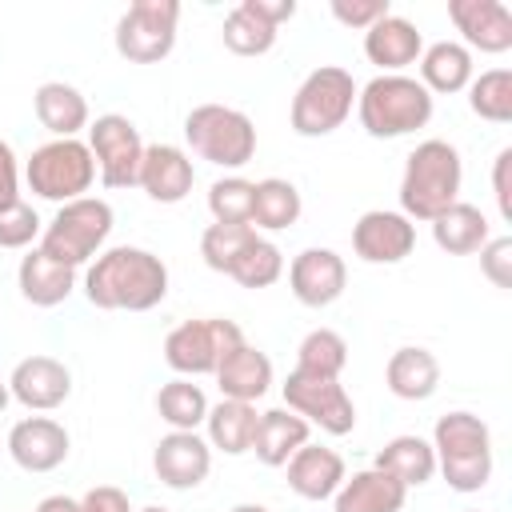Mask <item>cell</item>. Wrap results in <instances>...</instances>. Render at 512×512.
Segmentation results:
<instances>
[{
    "instance_id": "14",
    "label": "cell",
    "mask_w": 512,
    "mask_h": 512,
    "mask_svg": "<svg viewBox=\"0 0 512 512\" xmlns=\"http://www.w3.org/2000/svg\"><path fill=\"white\" fill-rule=\"evenodd\" d=\"M352 248L364 264H400L416 248V224L404 212L372 208L352 224Z\"/></svg>"
},
{
    "instance_id": "46",
    "label": "cell",
    "mask_w": 512,
    "mask_h": 512,
    "mask_svg": "<svg viewBox=\"0 0 512 512\" xmlns=\"http://www.w3.org/2000/svg\"><path fill=\"white\" fill-rule=\"evenodd\" d=\"M264 24H272V28H280V24H288L292 16H296V0H244Z\"/></svg>"
},
{
    "instance_id": "42",
    "label": "cell",
    "mask_w": 512,
    "mask_h": 512,
    "mask_svg": "<svg viewBox=\"0 0 512 512\" xmlns=\"http://www.w3.org/2000/svg\"><path fill=\"white\" fill-rule=\"evenodd\" d=\"M392 8L388 0H332V16L344 24V28H360L368 32L376 20H384Z\"/></svg>"
},
{
    "instance_id": "21",
    "label": "cell",
    "mask_w": 512,
    "mask_h": 512,
    "mask_svg": "<svg viewBox=\"0 0 512 512\" xmlns=\"http://www.w3.org/2000/svg\"><path fill=\"white\" fill-rule=\"evenodd\" d=\"M404 500L408 488L396 476H388L384 468H360L336 488L332 512H400Z\"/></svg>"
},
{
    "instance_id": "39",
    "label": "cell",
    "mask_w": 512,
    "mask_h": 512,
    "mask_svg": "<svg viewBox=\"0 0 512 512\" xmlns=\"http://www.w3.org/2000/svg\"><path fill=\"white\" fill-rule=\"evenodd\" d=\"M252 192L256 184L244 176H224L208 188V212L216 224H252Z\"/></svg>"
},
{
    "instance_id": "12",
    "label": "cell",
    "mask_w": 512,
    "mask_h": 512,
    "mask_svg": "<svg viewBox=\"0 0 512 512\" xmlns=\"http://www.w3.org/2000/svg\"><path fill=\"white\" fill-rule=\"evenodd\" d=\"M284 404L328 436H348L356 428V404L336 376H308L292 368L284 380Z\"/></svg>"
},
{
    "instance_id": "5",
    "label": "cell",
    "mask_w": 512,
    "mask_h": 512,
    "mask_svg": "<svg viewBox=\"0 0 512 512\" xmlns=\"http://www.w3.org/2000/svg\"><path fill=\"white\" fill-rule=\"evenodd\" d=\"M356 80H352V72L348 68H340V64H320V68H312L304 80H300V88H296V96H292V132L296 136H308V140H316V136H332L348 116H352V108H356Z\"/></svg>"
},
{
    "instance_id": "6",
    "label": "cell",
    "mask_w": 512,
    "mask_h": 512,
    "mask_svg": "<svg viewBox=\"0 0 512 512\" xmlns=\"http://www.w3.org/2000/svg\"><path fill=\"white\" fill-rule=\"evenodd\" d=\"M108 236H112V204L100 196H80V200L60 204L52 224L40 232L36 248L44 256H52L56 264L80 268L104 248Z\"/></svg>"
},
{
    "instance_id": "10",
    "label": "cell",
    "mask_w": 512,
    "mask_h": 512,
    "mask_svg": "<svg viewBox=\"0 0 512 512\" xmlns=\"http://www.w3.org/2000/svg\"><path fill=\"white\" fill-rule=\"evenodd\" d=\"M176 20L180 4L176 0H136L128 12L116 20V52L128 64H156L176 48Z\"/></svg>"
},
{
    "instance_id": "20",
    "label": "cell",
    "mask_w": 512,
    "mask_h": 512,
    "mask_svg": "<svg viewBox=\"0 0 512 512\" xmlns=\"http://www.w3.org/2000/svg\"><path fill=\"white\" fill-rule=\"evenodd\" d=\"M288 468V488L300 496V500H332L336 488L344 484L348 468H344V456L336 448H324V444H304L296 448V456L284 464Z\"/></svg>"
},
{
    "instance_id": "7",
    "label": "cell",
    "mask_w": 512,
    "mask_h": 512,
    "mask_svg": "<svg viewBox=\"0 0 512 512\" xmlns=\"http://www.w3.org/2000/svg\"><path fill=\"white\" fill-rule=\"evenodd\" d=\"M192 152L216 168H244L256 156V124L228 104H196L184 116Z\"/></svg>"
},
{
    "instance_id": "22",
    "label": "cell",
    "mask_w": 512,
    "mask_h": 512,
    "mask_svg": "<svg viewBox=\"0 0 512 512\" xmlns=\"http://www.w3.org/2000/svg\"><path fill=\"white\" fill-rule=\"evenodd\" d=\"M420 52H424L420 28H416L412 20H404V16H396V12H388L384 20H376V24L364 32V56H368L376 68H384V72H400V68L416 64Z\"/></svg>"
},
{
    "instance_id": "35",
    "label": "cell",
    "mask_w": 512,
    "mask_h": 512,
    "mask_svg": "<svg viewBox=\"0 0 512 512\" xmlns=\"http://www.w3.org/2000/svg\"><path fill=\"white\" fill-rule=\"evenodd\" d=\"M276 36H280V28L264 24L244 0L224 16V48L236 56H264V52H272Z\"/></svg>"
},
{
    "instance_id": "16",
    "label": "cell",
    "mask_w": 512,
    "mask_h": 512,
    "mask_svg": "<svg viewBox=\"0 0 512 512\" xmlns=\"http://www.w3.org/2000/svg\"><path fill=\"white\" fill-rule=\"evenodd\" d=\"M8 392L28 412H52L72 396V372L56 356H24L8 376Z\"/></svg>"
},
{
    "instance_id": "32",
    "label": "cell",
    "mask_w": 512,
    "mask_h": 512,
    "mask_svg": "<svg viewBox=\"0 0 512 512\" xmlns=\"http://www.w3.org/2000/svg\"><path fill=\"white\" fill-rule=\"evenodd\" d=\"M300 212H304V200L292 180H280V176L256 180V192H252V224L256 228L284 232L300 220Z\"/></svg>"
},
{
    "instance_id": "36",
    "label": "cell",
    "mask_w": 512,
    "mask_h": 512,
    "mask_svg": "<svg viewBox=\"0 0 512 512\" xmlns=\"http://www.w3.org/2000/svg\"><path fill=\"white\" fill-rule=\"evenodd\" d=\"M468 108L488 124H508L512 120V72L508 68H488V72L472 76Z\"/></svg>"
},
{
    "instance_id": "1",
    "label": "cell",
    "mask_w": 512,
    "mask_h": 512,
    "mask_svg": "<svg viewBox=\"0 0 512 512\" xmlns=\"http://www.w3.org/2000/svg\"><path fill=\"white\" fill-rule=\"evenodd\" d=\"M84 296L104 312H148L168 296V264L148 248H108L88 264Z\"/></svg>"
},
{
    "instance_id": "13",
    "label": "cell",
    "mask_w": 512,
    "mask_h": 512,
    "mask_svg": "<svg viewBox=\"0 0 512 512\" xmlns=\"http://www.w3.org/2000/svg\"><path fill=\"white\" fill-rule=\"evenodd\" d=\"M348 264L332 248H304L288 264V288L304 308H328L344 296Z\"/></svg>"
},
{
    "instance_id": "11",
    "label": "cell",
    "mask_w": 512,
    "mask_h": 512,
    "mask_svg": "<svg viewBox=\"0 0 512 512\" xmlns=\"http://www.w3.org/2000/svg\"><path fill=\"white\" fill-rule=\"evenodd\" d=\"M88 148L96 160V176L104 188H136L140 180V160H144V140L136 124L120 112H104L88 124Z\"/></svg>"
},
{
    "instance_id": "47",
    "label": "cell",
    "mask_w": 512,
    "mask_h": 512,
    "mask_svg": "<svg viewBox=\"0 0 512 512\" xmlns=\"http://www.w3.org/2000/svg\"><path fill=\"white\" fill-rule=\"evenodd\" d=\"M36 512H80V500H72V496H64V492H56V496H44V500L36 504Z\"/></svg>"
},
{
    "instance_id": "49",
    "label": "cell",
    "mask_w": 512,
    "mask_h": 512,
    "mask_svg": "<svg viewBox=\"0 0 512 512\" xmlns=\"http://www.w3.org/2000/svg\"><path fill=\"white\" fill-rule=\"evenodd\" d=\"M8 400H12V392H8V384H0V412L8 408Z\"/></svg>"
},
{
    "instance_id": "51",
    "label": "cell",
    "mask_w": 512,
    "mask_h": 512,
    "mask_svg": "<svg viewBox=\"0 0 512 512\" xmlns=\"http://www.w3.org/2000/svg\"><path fill=\"white\" fill-rule=\"evenodd\" d=\"M468 512H476V508H468Z\"/></svg>"
},
{
    "instance_id": "19",
    "label": "cell",
    "mask_w": 512,
    "mask_h": 512,
    "mask_svg": "<svg viewBox=\"0 0 512 512\" xmlns=\"http://www.w3.org/2000/svg\"><path fill=\"white\" fill-rule=\"evenodd\" d=\"M136 184L156 204H180L196 184V168H192L188 152L176 148V144H144V160H140V180Z\"/></svg>"
},
{
    "instance_id": "8",
    "label": "cell",
    "mask_w": 512,
    "mask_h": 512,
    "mask_svg": "<svg viewBox=\"0 0 512 512\" xmlns=\"http://www.w3.org/2000/svg\"><path fill=\"white\" fill-rule=\"evenodd\" d=\"M24 180L40 200H52V204H68V200L88 196V188L96 180V160H92L88 140L76 136V140L40 144L24 164Z\"/></svg>"
},
{
    "instance_id": "15",
    "label": "cell",
    "mask_w": 512,
    "mask_h": 512,
    "mask_svg": "<svg viewBox=\"0 0 512 512\" xmlns=\"http://www.w3.org/2000/svg\"><path fill=\"white\" fill-rule=\"evenodd\" d=\"M72 452V436L52 416H24L8 432V456L24 472H56Z\"/></svg>"
},
{
    "instance_id": "31",
    "label": "cell",
    "mask_w": 512,
    "mask_h": 512,
    "mask_svg": "<svg viewBox=\"0 0 512 512\" xmlns=\"http://www.w3.org/2000/svg\"><path fill=\"white\" fill-rule=\"evenodd\" d=\"M372 468H384L388 476H396L404 488H420L436 476V452H432V440L424 436H392L380 452H376V464Z\"/></svg>"
},
{
    "instance_id": "48",
    "label": "cell",
    "mask_w": 512,
    "mask_h": 512,
    "mask_svg": "<svg viewBox=\"0 0 512 512\" xmlns=\"http://www.w3.org/2000/svg\"><path fill=\"white\" fill-rule=\"evenodd\" d=\"M232 512H268V508H264V504H236Z\"/></svg>"
},
{
    "instance_id": "18",
    "label": "cell",
    "mask_w": 512,
    "mask_h": 512,
    "mask_svg": "<svg viewBox=\"0 0 512 512\" xmlns=\"http://www.w3.org/2000/svg\"><path fill=\"white\" fill-rule=\"evenodd\" d=\"M448 20L464 36V48L488 56L512 48V12L500 0H448Z\"/></svg>"
},
{
    "instance_id": "3",
    "label": "cell",
    "mask_w": 512,
    "mask_h": 512,
    "mask_svg": "<svg viewBox=\"0 0 512 512\" xmlns=\"http://www.w3.org/2000/svg\"><path fill=\"white\" fill-rule=\"evenodd\" d=\"M360 128L376 140H396L432 120V92L404 72H380L356 92Z\"/></svg>"
},
{
    "instance_id": "44",
    "label": "cell",
    "mask_w": 512,
    "mask_h": 512,
    "mask_svg": "<svg viewBox=\"0 0 512 512\" xmlns=\"http://www.w3.org/2000/svg\"><path fill=\"white\" fill-rule=\"evenodd\" d=\"M508 172H512V148H500L496 160H492V196H496V208L504 220H512V184H508Z\"/></svg>"
},
{
    "instance_id": "33",
    "label": "cell",
    "mask_w": 512,
    "mask_h": 512,
    "mask_svg": "<svg viewBox=\"0 0 512 512\" xmlns=\"http://www.w3.org/2000/svg\"><path fill=\"white\" fill-rule=\"evenodd\" d=\"M208 408H212V404H208L204 388L192 384L188 376H176V380H168V384L156 392V412H160V420H164L172 432H196V428L204 424Z\"/></svg>"
},
{
    "instance_id": "40",
    "label": "cell",
    "mask_w": 512,
    "mask_h": 512,
    "mask_svg": "<svg viewBox=\"0 0 512 512\" xmlns=\"http://www.w3.org/2000/svg\"><path fill=\"white\" fill-rule=\"evenodd\" d=\"M40 216L32 204L12 200L8 208H0V248H28L40 236Z\"/></svg>"
},
{
    "instance_id": "26",
    "label": "cell",
    "mask_w": 512,
    "mask_h": 512,
    "mask_svg": "<svg viewBox=\"0 0 512 512\" xmlns=\"http://www.w3.org/2000/svg\"><path fill=\"white\" fill-rule=\"evenodd\" d=\"M308 428L312 424L304 416H296L292 408H268V412H260L256 436H252L256 460L268 464V468H284L296 456V448L308 444Z\"/></svg>"
},
{
    "instance_id": "28",
    "label": "cell",
    "mask_w": 512,
    "mask_h": 512,
    "mask_svg": "<svg viewBox=\"0 0 512 512\" xmlns=\"http://www.w3.org/2000/svg\"><path fill=\"white\" fill-rule=\"evenodd\" d=\"M432 240H436V248H444L448 256H472V252H480V248L492 240V228H488V216H484L476 204L456 200L452 208H444V212L432 220Z\"/></svg>"
},
{
    "instance_id": "27",
    "label": "cell",
    "mask_w": 512,
    "mask_h": 512,
    "mask_svg": "<svg viewBox=\"0 0 512 512\" xmlns=\"http://www.w3.org/2000/svg\"><path fill=\"white\" fill-rule=\"evenodd\" d=\"M384 384L396 400H428L440 388V360L420 344L396 348L384 364Z\"/></svg>"
},
{
    "instance_id": "23",
    "label": "cell",
    "mask_w": 512,
    "mask_h": 512,
    "mask_svg": "<svg viewBox=\"0 0 512 512\" xmlns=\"http://www.w3.org/2000/svg\"><path fill=\"white\" fill-rule=\"evenodd\" d=\"M32 108H36V120L52 132V140H76L88 128V100L80 88L64 80H44L32 92Z\"/></svg>"
},
{
    "instance_id": "24",
    "label": "cell",
    "mask_w": 512,
    "mask_h": 512,
    "mask_svg": "<svg viewBox=\"0 0 512 512\" xmlns=\"http://www.w3.org/2000/svg\"><path fill=\"white\" fill-rule=\"evenodd\" d=\"M16 284H20V296L36 308H56L72 296L76 288V268L68 264H56L52 256H44L40 248H28L20 256V268H16Z\"/></svg>"
},
{
    "instance_id": "9",
    "label": "cell",
    "mask_w": 512,
    "mask_h": 512,
    "mask_svg": "<svg viewBox=\"0 0 512 512\" xmlns=\"http://www.w3.org/2000/svg\"><path fill=\"white\" fill-rule=\"evenodd\" d=\"M244 344V332L236 320L224 316H204V320H184L164 336V360L180 376H208L216 364Z\"/></svg>"
},
{
    "instance_id": "30",
    "label": "cell",
    "mask_w": 512,
    "mask_h": 512,
    "mask_svg": "<svg viewBox=\"0 0 512 512\" xmlns=\"http://www.w3.org/2000/svg\"><path fill=\"white\" fill-rule=\"evenodd\" d=\"M420 84L428 92H464L472 84V52L456 40H436L420 52Z\"/></svg>"
},
{
    "instance_id": "41",
    "label": "cell",
    "mask_w": 512,
    "mask_h": 512,
    "mask_svg": "<svg viewBox=\"0 0 512 512\" xmlns=\"http://www.w3.org/2000/svg\"><path fill=\"white\" fill-rule=\"evenodd\" d=\"M480 272L496 288H512V236H492L480 248Z\"/></svg>"
},
{
    "instance_id": "45",
    "label": "cell",
    "mask_w": 512,
    "mask_h": 512,
    "mask_svg": "<svg viewBox=\"0 0 512 512\" xmlns=\"http://www.w3.org/2000/svg\"><path fill=\"white\" fill-rule=\"evenodd\" d=\"M12 200H20V164L8 140H0V208H8Z\"/></svg>"
},
{
    "instance_id": "37",
    "label": "cell",
    "mask_w": 512,
    "mask_h": 512,
    "mask_svg": "<svg viewBox=\"0 0 512 512\" xmlns=\"http://www.w3.org/2000/svg\"><path fill=\"white\" fill-rule=\"evenodd\" d=\"M256 240V228L252 224H208L204 236H200V256L212 272H232V264L240 260V252Z\"/></svg>"
},
{
    "instance_id": "43",
    "label": "cell",
    "mask_w": 512,
    "mask_h": 512,
    "mask_svg": "<svg viewBox=\"0 0 512 512\" xmlns=\"http://www.w3.org/2000/svg\"><path fill=\"white\" fill-rule=\"evenodd\" d=\"M80 512H132L128 492L116 484H96L80 496Z\"/></svg>"
},
{
    "instance_id": "17",
    "label": "cell",
    "mask_w": 512,
    "mask_h": 512,
    "mask_svg": "<svg viewBox=\"0 0 512 512\" xmlns=\"http://www.w3.org/2000/svg\"><path fill=\"white\" fill-rule=\"evenodd\" d=\"M152 468H156V480L164 488L188 492V488H196V484L208 480V472H212V448L196 432H168V436L156 440Z\"/></svg>"
},
{
    "instance_id": "29",
    "label": "cell",
    "mask_w": 512,
    "mask_h": 512,
    "mask_svg": "<svg viewBox=\"0 0 512 512\" xmlns=\"http://www.w3.org/2000/svg\"><path fill=\"white\" fill-rule=\"evenodd\" d=\"M256 404L244 400H220L216 408H208L204 428H208V448L224 452V456H244L252 452V436H256Z\"/></svg>"
},
{
    "instance_id": "34",
    "label": "cell",
    "mask_w": 512,
    "mask_h": 512,
    "mask_svg": "<svg viewBox=\"0 0 512 512\" xmlns=\"http://www.w3.org/2000/svg\"><path fill=\"white\" fill-rule=\"evenodd\" d=\"M348 368V344L340 332L332 328H312L300 348H296V372H308V376H336Z\"/></svg>"
},
{
    "instance_id": "25",
    "label": "cell",
    "mask_w": 512,
    "mask_h": 512,
    "mask_svg": "<svg viewBox=\"0 0 512 512\" xmlns=\"http://www.w3.org/2000/svg\"><path fill=\"white\" fill-rule=\"evenodd\" d=\"M216 384L224 392V400H244V404H256L268 388H272V360L252 348L248 340L240 348H232L220 364H216Z\"/></svg>"
},
{
    "instance_id": "2",
    "label": "cell",
    "mask_w": 512,
    "mask_h": 512,
    "mask_svg": "<svg viewBox=\"0 0 512 512\" xmlns=\"http://www.w3.org/2000/svg\"><path fill=\"white\" fill-rule=\"evenodd\" d=\"M460 184H464V160H460L456 144L420 140L404 160L400 212L408 220H428L432 224L444 208H452L460 200Z\"/></svg>"
},
{
    "instance_id": "38",
    "label": "cell",
    "mask_w": 512,
    "mask_h": 512,
    "mask_svg": "<svg viewBox=\"0 0 512 512\" xmlns=\"http://www.w3.org/2000/svg\"><path fill=\"white\" fill-rule=\"evenodd\" d=\"M240 288H268V284H276L280 276H284V252L272 244V240H264V236H256L244 252H240V260L232 264V272H228Z\"/></svg>"
},
{
    "instance_id": "4",
    "label": "cell",
    "mask_w": 512,
    "mask_h": 512,
    "mask_svg": "<svg viewBox=\"0 0 512 512\" xmlns=\"http://www.w3.org/2000/svg\"><path fill=\"white\" fill-rule=\"evenodd\" d=\"M432 452L456 492H480L492 480V432L472 412H444L432 428Z\"/></svg>"
},
{
    "instance_id": "50",
    "label": "cell",
    "mask_w": 512,
    "mask_h": 512,
    "mask_svg": "<svg viewBox=\"0 0 512 512\" xmlns=\"http://www.w3.org/2000/svg\"><path fill=\"white\" fill-rule=\"evenodd\" d=\"M140 512H172V508H160V504H148V508H140Z\"/></svg>"
}]
</instances>
